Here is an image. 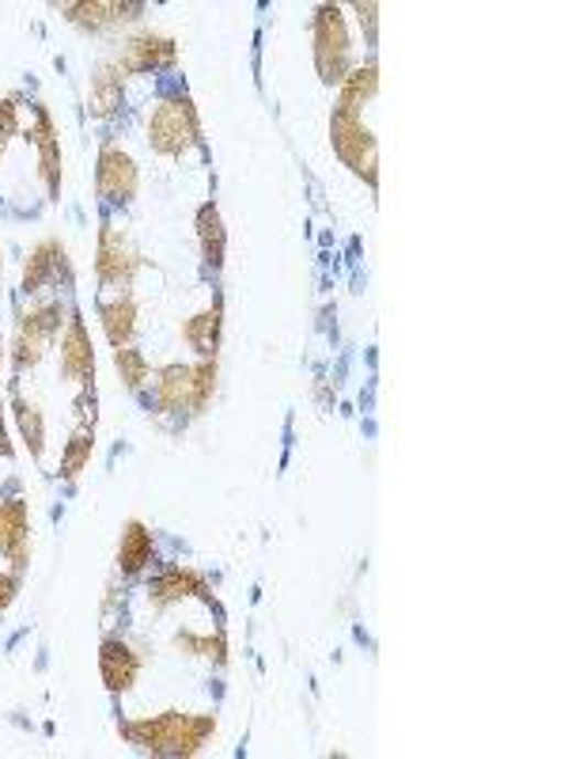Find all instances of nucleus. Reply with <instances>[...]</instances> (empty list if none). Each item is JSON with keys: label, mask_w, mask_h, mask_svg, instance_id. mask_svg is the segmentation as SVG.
<instances>
[{"label": "nucleus", "mask_w": 568, "mask_h": 759, "mask_svg": "<svg viewBox=\"0 0 568 759\" xmlns=\"http://www.w3.org/2000/svg\"><path fill=\"white\" fill-rule=\"evenodd\" d=\"M220 327H223V308L212 304V308L197 312L194 319H186L183 338L189 343V349H197L201 357H217L220 349Z\"/></svg>", "instance_id": "f3484780"}, {"label": "nucleus", "mask_w": 568, "mask_h": 759, "mask_svg": "<svg viewBox=\"0 0 568 759\" xmlns=\"http://www.w3.org/2000/svg\"><path fill=\"white\" fill-rule=\"evenodd\" d=\"M217 391V357H205L201 365H167L156 377L160 411H205V403Z\"/></svg>", "instance_id": "f03ea898"}, {"label": "nucleus", "mask_w": 568, "mask_h": 759, "mask_svg": "<svg viewBox=\"0 0 568 759\" xmlns=\"http://www.w3.org/2000/svg\"><path fill=\"white\" fill-rule=\"evenodd\" d=\"M0 349H4V346H0ZM0 357H4V354H0Z\"/></svg>", "instance_id": "7c9ffc66"}, {"label": "nucleus", "mask_w": 568, "mask_h": 759, "mask_svg": "<svg viewBox=\"0 0 568 759\" xmlns=\"http://www.w3.org/2000/svg\"><path fill=\"white\" fill-rule=\"evenodd\" d=\"M136 186H141V178H136L133 156L118 144H107L99 152V194L107 202H133Z\"/></svg>", "instance_id": "1a4fd4ad"}, {"label": "nucleus", "mask_w": 568, "mask_h": 759, "mask_svg": "<svg viewBox=\"0 0 568 759\" xmlns=\"http://www.w3.org/2000/svg\"><path fill=\"white\" fill-rule=\"evenodd\" d=\"M12 456V441H8V430H4V418H0V459Z\"/></svg>", "instance_id": "c756f323"}, {"label": "nucleus", "mask_w": 568, "mask_h": 759, "mask_svg": "<svg viewBox=\"0 0 568 759\" xmlns=\"http://www.w3.org/2000/svg\"><path fill=\"white\" fill-rule=\"evenodd\" d=\"M88 459H91V430L84 425V430L73 433V441H68V448H65V456H62V479L73 482L76 475L88 467Z\"/></svg>", "instance_id": "b1692460"}, {"label": "nucleus", "mask_w": 568, "mask_h": 759, "mask_svg": "<svg viewBox=\"0 0 568 759\" xmlns=\"http://www.w3.org/2000/svg\"><path fill=\"white\" fill-rule=\"evenodd\" d=\"M62 301H50V304H39V308H31L28 315L20 319V335H15V369H31V365L42 361V354L50 349V343L57 338V330H62Z\"/></svg>", "instance_id": "423d86ee"}, {"label": "nucleus", "mask_w": 568, "mask_h": 759, "mask_svg": "<svg viewBox=\"0 0 568 759\" xmlns=\"http://www.w3.org/2000/svg\"><path fill=\"white\" fill-rule=\"evenodd\" d=\"M149 596H152L156 608H167V604L183 600V596H205V577L194 574V570L171 566V570H163L156 582H152Z\"/></svg>", "instance_id": "4468645a"}, {"label": "nucleus", "mask_w": 568, "mask_h": 759, "mask_svg": "<svg viewBox=\"0 0 568 759\" xmlns=\"http://www.w3.org/2000/svg\"><path fill=\"white\" fill-rule=\"evenodd\" d=\"M178 62V46L171 39H160V35H136L129 39L122 46V54L114 57V69L122 76H133V73H156V69H171V65Z\"/></svg>", "instance_id": "0eeeda50"}, {"label": "nucleus", "mask_w": 568, "mask_h": 759, "mask_svg": "<svg viewBox=\"0 0 568 759\" xmlns=\"http://www.w3.org/2000/svg\"><path fill=\"white\" fill-rule=\"evenodd\" d=\"M99 672H102V684L107 691H114V695H122L136 684V676H141V657H136L122 638H107L99 650Z\"/></svg>", "instance_id": "9d476101"}, {"label": "nucleus", "mask_w": 568, "mask_h": 759, "mask_svg": "<svg viewBox=\"0 0 568 759\" xmlns=\"http://www.w3.org/2000/svg\"><path fill=\"white\" fill-rule=\"evenodd\" d=\"M15 138V99H0V156Z\"/></svg>", "instance_id": "bb28decb"}, {"label": "nucleus", "mask_w": 568, "mask_h": 759, "mask_svg": "<svg viewBox=\"0 0 568 759\" xmlns=\"http://www.w3.org/2000/svg\"><path fill=\"white\" fill-rule=\"evenodd\" d=\"M62 267H65V247L57 240H42L31 251L28 267H23V293H42V285Z\"/></svg>", "instance_id": "2eb2a0df"}, {"label": "nucleus", "mask_w": 568, "mask_h": 759, "mask_svg": "<svg viewBox=\"0 0 568 759\" xmlns=\"http://www.w3.org/2000/svg\"><path fill=\"white\" fill-rule=\"evenodd\" d=\"M175 646H178V650H186V653H197V657H212V661H220V664H223V657H228L223 635H205V638H197V635H178Z\"/></svg>", "instance_id": "a878e982"}, {"label": "nucleus", "mask_w": 568, "mask_h": 759, "mask_svg": "<svg viewBox=\"0 0 568 759\" xmlns=\"http://www.w3.org/2000/svg\"><path fill=\"white\" fill-rule=\"evenodd\" d=\"M197 141H201V122L186 96L163 99L149 115V144L160 156H186Z\"/></svg>", "instance_id": "39448f33"}, {"label": "nucleus", "mask_w": 568, "mask_h": 759, "mask_svg": "<svg viewBox=\"0 0 568 759\" xmlns=\"http://www.w3.org/2000/svg\"><path fill=\"white\" fill-rule=\"evenodd\" d=\"M125 740L152 756H197L205 740L217 733L212 714H156V718H141L125 725Z\"/></svg>", "instance_id": "f257e3e1"}, {"label": "nucleus", "mask_w": 568, "mask_h": 759, "mask_svg": "<svg viewBox=\"0 0 568 759\" xmlns=\"http://www.w3.org/2000/svg\"><path fill=\"white\" fill-rule=\"evenodd\" d=\"M338 88H341L338 107L357 110V115H360V107H364L368 99H375V91H379V69H375V62L357 65V69H352L346 80L338 84Z\"/></svg>", "instance_id": "412c9836"}, {"label": "nucleus", "mask_w": 568, "mask_h": 759, "mask_svg": "<svg viewBox=\"0 0 568 759\" xmlns=\"http://www.w3.org/2000/svg\"><path fill=\"white\" fill-rule=\"evenodd\" d=\"M65 12L76 28L102 31V28H110V23L133 20L129 12H141V4H65Z\"/></svg>", "instance_id": "6ab92c4d"}, {"label": "nucleus", "mask_w": 568, "mask_h": 759, "mask_svg": "<svg viewBox=\"0 0 568 759\" xmlns=\"http://www.w3.org/2000/svg\"><path fill=\"white\" fill-rule=\"evenodd\" d=\"M28 540H31L28 501L20 498L0 501V554L12 559L15 566H28Z\"/></svg>", "instance_id": "ddd939ff"}, {"label": "nucleus", "mask_w": 568, "mask_h": 759, "mask_svg": "<svg viewBox=\"0 0 568 759\" xmlns=\"http://www.w3.org/2000/svg\"><path fill=\"white\" fill-rule=\"evenodd\" d=\"M95 270H99L102 285H118L125 289L129 281L141 270V254L129 247L114 228H102L99 232V254H95Z\"/></svg>", "instance_id": "6e6552de"}, {"label": "nucleus", "mask_w": 568, "mask_h": 759, "mask_svg": "<svg viewBox=\"0 0 568 759\" xmlns=\"http://www.w3.org/2000/svg\"><path fill=\"white\" fill-rule=\"evenodd\" d=\"M197 240H201V254L209 267H220L223 262V243H228V232H223V220L217 206H201L197 209Z\"/></svg>", "instance_id": "4be33fe9"}, {"label": "nucleus", "mask_w": 568, "mask_h": 759, "mask_svg": "<svg viewBox=\"0 0 568 759\" xmlns=\"http://www.w3.org/2000/svg\"><path fill=\"white\" fill-rule=\"evenodd\" d=\"M330 141L334 152L341 156V164L352 167L368 186L379 183V144L372 138V130L364 126V118L357 110L334 107L330 115Z\"/></svg>", "instance_id": "7ed1b4c3"}, {"label": "nucleus", "mask_w": 568, "mask_h": 759, "mask_svg": "<svg viewBox=\"0 0 568 759\" xmlns=\"http://www.w3.org/2000/svg\"><path fill=\"white\" fill-rule=\"evenodd\" d=\"M122 84H125V76L114 69V65H99V73L91 76V96H88V107H91V115H99V118H107V115H114L118 107H122Z\"/></svg>", "instance_id": "a211bd4d"}, {"label": "nucleus", "mask_w": 568, "mask_h": 759, "mask_svg": "<svg viewBox=\"0 0 568 759\" xmlns=\"http://www.w3.org/2000/svg\"><path fill=\"white\" fill-rule=\"evenodd\" d=\"M114 369L122 372V380L129 383V388H141V383L149 380V361H144V354L133 346L114 349Z\"/></svg>", "instance_id": "393cba45"}, {"label": "nucleus", "mask_w": 568, "mask_h": 759, "mask_svg": "<svg viewBox=\"0 0 568 759\" xmlns=\"http://www.w3.org/2000/svg\"><path fill=\"white\" fill-rule=\"evenodd\" d=\"M99 315H102V330H107L110 346H114V349L129 346V338H133V330H136V304H133V296H118V301L102 304Z\"/></svg>", "instance_id": "aec40b11"}, {"label": "nucleus", "mask_w": 568, "mask_h": 759, "mask_svg": "<svg viewBox=\"0 0 568 759\" xmlns=\"http://www.w3.org/2000/svg\"><path fill=\"white\" fill-rule=\"evenodd\" d=\"M15 422H20V433L23 441H28L31 456H42V448H46V418H42V411L34 403H28V399H15Z\"/></svg>", "instance_id": "5701e85b"}, {"label": "nucleus", "mask_w": 568, "mask_h": 759, "mask_svg": "<svg viewBox=\"0 0 568 759\" xmlns=\"http://www.w3.org/2000/svg\"><path fill=\"white\" fill-rule=\"evenodd\" d=\"M357 15H360V23L368 28V39H375V15H379V8L375 4H357Z\"/></svg>", "instance_id": "c85d7f7f"}, {"label": "nucleus", "mask_w": 568, "mask_h": 759, "mask_svg": "<svg viewBox=\"0 0 568 759\" xmlns=\"http://www.w3.org/2000/svg\"><path fill=\"white\" fill-rule=\"evenodd\" d=\"M152 554H156V547H152V532L141 520H129L122 532V543H118V570H122V574H141L152 562Z\"/></svg>", "instance_id": "dca6fc26"}, {"label": "nucleus", "mask_w": 568, "mask_h": 759, "mask_svg": "<svg viewBox=\"0 0 568 759\" xmlns=\"http://www.w3.org/2000/svg\"><path fill=\"white\" fill-rule=\"evenodd\" d=\"M62 372L76 383H88L95 377V349H91V335L84 327L80 315H73L62 335Z\"/></svg>", "instance_id": "9b49d317"}, {"label": "nucleus", "mask_w": 568, "mask_h": 759, "mask_svg": "<svg viewBox=\"0 0 568 759\" xmlns=\"http://www.w3.org/2000/svg\"><path fill=\"white\" fill-rule=\"evenodd\" d=\"M315 69L326 84H341L352 73V42L346 15L338 4H323L315 12Z\"/></svg>", "instance_id": "20e7f679"}, {"label": "nucleus", "mask_w": 568, "mask_h": 759, "mask_svg": "<svg viewBox=\"0 0 568 759\" xmlns=\"http://www.w3.org/2000/svg\"><path fill=\"white\" fill-rule=\"evenodd\" d=\"M15 600V577L12 574H0V611Z\"/></svg>", "instance_id": "cd10ccee"}, {"label": "nucleus", "mask_w": 568, "mask_h": 759, "mask_svg": "<svg viewBox=\"0 0 568 759\" xmlns=\"http://www.w3.org/2000/svg\"><path fill=\"white\" fill-rule=\"evenodd\" d=\"M28 141L39 149V175L42 183H46L50 194L62 191V149H57V133H54V122H50L46 110H34V126L28 133Z\"/></svg>", "instance_id": "f8f14e48"}]
</instances>
